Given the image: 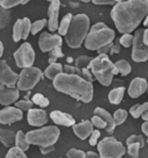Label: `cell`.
<instances>
[{
	"instance_id": "obj_1",
	"label": "cell",
	"mask_w": 148,
	"mask_h": 158,
	"mask_svg": "<svg viewBox=\"0 0 148 158\" xmlns=\"http://www.w3.org/2000/svg\"><path fill=\"white\" fill-rule=\"evenodd\" d=\"M148 14V0H125L116 3L111 19L121 34H129L137 28Z\"/></svg>"
},
{
	"instance_id": "obj_2",
	"label": "cell",
	"mask_w": 148,
	"mask_h": 158,
	"mask_svg": "<svg viewBox=\"0 0 148 158\" xmlns=\"http://www.w3.org/2000/svg\"><path fill=\"white\" fill-rule=\"evenodd\" d=\"M53 86L59 92L65 93L83 103L93 99V85L78 75L62 73L53 80Z\"/></svg>"
},
{
	"instance_id": "obj_3",
	"label": "cell",
	"mask_w": 148,
	"mask_h": 158,
	"mask_svg": "<svg viewBox=\"0 0 148 158\" xmlns=\"http://www.w3.org/2000/svg\"><path fill=\"white\" fill-rule=\"evenodd\" d=\"M90 31V19L87 14H77L72 18L67 34L65 35V41L72 49H78L84 42Z\"/></svg>"
},
{
	"instance_id": "obj_4",
	"label": "cell",
	"mask_w": 148,
	"mask_h": 158,
	"mask_svg": "<svg viewBox=\"0 0 148 158\" xmlns=\"http://www.w3.org/2000/svg\"><path fill=\"white\" fill-rule=\"evenodd\" d=\"M89 69L97 79V81L105 87L110 86L113 76L119 74L115 64L109 60L107 54H100L94 57L90 63Z\"/></svg>"
},
{
	"instance_id": "obj_5",
	"label": "cell",
	"mask_w": 148,
	"mask_h": 158,
	"mask_svg": "<svg viewBox=\"0 0 148 158\" xmlns=\"http://www.w3.org/2000/svg\"><path fill=\"white\" fill-rule=\"evenodd\" d=\"M116 37L115 31L109 28L106 24L98 22L90 28L87 38L84 40V47L88 50L97 51L100 48L113 41Z\"/></svg>"
},
{
	"instance_id": "obj_6",
	"label": "cell",
	"mask_w": 148,
	"mask_h": 158,
	"mask_svg": "<svg viewBox=\"0 0 148 158\" xmlns=\"http://www.w3.org/2000/svg\"><path fill=\"white\" fill-rule=\"evenodd\" d=\"M60 129L56 126H48L40 129L31 130L27 132L26 138L29 144L38 145V146H49L54 145L60 138Z\"/></svg>"
},
{
	"instance_id": "obj_7",
	"label": "cell",
	"mask_w": 148,
	"mask_h": 158,
	"mask_svg": "<svg viewBox=\"0 0 148 158\" xmlns=\"http://www.w3.org/2000/svg\"><path fill=\"white\" fill-rule=\"evenodd\" d=\"M101 158H122L126 149L120 141L113 136L104 138L97 144Z\"/></svg>"
},
{
	"instance_id": "obj_8",
	"label": "cell",
	"mask_w": 148,
	"mask_h": 158,
	"mask_svg": "<svg viewBox=\"0 0 148 158\" xmlns=\"http://www.w3.org/2000/svg\"><path fill=\"white\" fill-rule=\"evenodd\" d=\"M43 73L38 67H27L23 68L21 74L18 75V89L21 91H29L41 80Z\"/></svg>"
},
{
	"instance_id": "obj_9",
	"label": "cell",
	"mask_w": 148,
	"mask_h": 158,
	"mask_svg": "<svg viewBox=\"0 0 148 158\" xmlns=\"http://www.w3.org/2000/svg\"><path fill=\"white\" fill-rule=\"evenodd\" d=\"M14 61H15L18 67L20 68H27L31 67L35 62V51L33 47L28 42H24L13 54Z\"/></svg>"
},
{
	"instance_id": "obj_10",
	"label": "cell",
	"mask_w": 148,
	"mask_h": 158,
	"mask_svg": "<svg viewBox=\"0 0 148 158\" xmlns=\"http://www.w3.org/2000/svg\"><path fill=\"white\" fill-rule=\"evenodd\" d=\"M132 48V60L137 63L148 60V46L144 42V29H137L134 35Z\"/></svg>"
},
{
	"instance_id": "obj_11",
	"label": "cell",
	"mask_w": 148,
	"mask_h": 158,
	"mask_svg": "<svg viewBox=\"0 0 148 158\" xmlns=\"http://www.w3.org/2000/svg\"><path fill=\"white\" fill-rule=\"evenodd\" d=\"M62 44L63 39L61 35H51L47 31L42 33L38 40V44L42 52H50L56 47H62Z\"/></svg>"
},
{
	"instance_id": "obj_12",
	"label": "cell",
	"mask_w": 148,
	"mask_h": 158,
	"mask_svg": "<svg viewBox=\"0 0 148 158\" xmlns=\"http://www.w3.org/2000/svg\"><path fill=\"white\" fill-rule=\"evenodd\" d=\"M18 75L11 69L5 60H0V84L8 87L18 85Z\"/></svg>"
},
{
	"instance_id": "obj_13",
	"label": "cell",
	"mask_w": 148,
	"mask_h": 158,
	"mask_svg": "<svg viewBox=\"0 0 148 158\" xmlns=\"http://www.w3.org/2000/svg\"><path fill=\"white\" fill-rule=\"evenodd\" d=\"M23 119V110L15 106H7L0 110V123L10 125Z\"/></svg>"
},
{
	"instance_id": "obj_14",
	"label": "cell",
	"mask_w": 148,
	"mask_h": 158,
	"mask_svg": "<svg viewBox=\"0 0 148 158\" xmlns=\"http://www.w3.org/2000/svg\"><path fill=\"white\" fill-rule=\"evenodd\" d=\"M20 98V90L15 87H8L0 84V104L3 106H9L15 103Z\"/></svg>"
},
{
	"instance_id": "obj_15",
	"label": "cell",
	"mask_w": 148,
	"mask_h": 158,
	"mask_svg": "<svg viewBox=\"0 0 148 158\" xmlns=\"http://www.w3.org/2000/svg\"><path fill=\"white\" fill-rule=\"evenodd\" d=\"M27 121L34 127H42L48 123V114L41 108H31L27 113Z\"/></svg>"
},
{
	"instance_id": "obj_16",
	"label": "cell",
	"mask_w": 148,
	"mask_h": 158,
	"mask_svg": "<svg viewBox=\"0 0 148 158\" xmlns=\"http://www.w3.org/2000/svg\"><path fill=\"white\" fill-rule=\"evenodd\" d=\"M61 2L60 0H53L50 2V6L48 8V28L50 31H55L59 29V13Z\"/></svg>"
},
{
	"instance_id": "obj_17",
	"label": "cell",
	"mask_w": 148,
	"mask_h": 158,
	"mask_svg": "<svg viewBox=\"0 0 148 158\" xmlns=\"http://www.w3.org/2000/svg\"><path fill=\"white\" fill-rule=\"evenodd\" d=\"M148 89V82L145 78L136 77L130 82V86L128 88V93L131 98L136 99V98L143 95Z\"/></svg>"
},
{
	"instance_id": "obj_18",
	"label": "cell",
	"mask_w": 148,
	"mask_h": 158,
	"mask_svg": "<svg viewBox=\"0 0 148 158\" xmlns=\"http://www.w3.org/2000/svg\"><path fill=\"white\" fill-rule=\"evenodd\" d=\"M50 118L55 125L64 126V127H72L76 123L75 118L70 114L61 112V110H53L50 114Z\"/></svg>"
},
{
	"instance_id": "obj_19",
	"label": "cell",
	"mask_w": 148,
	"mask_h": 158,
	"mask_svg": "<svg viewBox=\"0 0 148 158\" xmlns=\"http://www.w3.org/2000/svg\"><path fill=\"white\" fill-rule=\"evenodd\" d=\"M93 127L94 126L90 120H83L79 123H75L72 126V131L80 140H85L93 132Z\"/></svg>"
},
{
	"instance_id": "obj_20",
	"label": "cell",
	"mask_w": 148,
	"mask_h": 158,
	"mask_svg": "<svg viewBox=\"0 0 148 158\" xmlns=\"http://www.w3.org/2000/svg\"><path fill=\"white\" fill-rule=\"evenodd\" d=\"M94 115H97L100 116L103 120L106 123V132L107 133H113L115 131V128H116V123L115 120H113V116H111L110 113L107 112L106 110L102 107H96L94 110Z\"/></svg>"
},
{
	"instance_id": "obj_21",
	"label": "cell",
	"mask_w": 148,
	"mask_h": 158,
	"mask_svg": "<svg viewBox=\"0 0 148 158\" xmlns=\"http://www.w3.org/2000/svg\"><path fill=\"white\" fill-rule=\"evenodd\" d=\"M16 132L9 129L0 128V143H2L6 147H12L15 144Z\"/></svg>"
},
{
	"instance_id": "obj_22",
	"label": "cell",
	"mask_w": 148,
	"mask_h": 158,
	"mask_svg": "<svg viewBox=\"0 0 148 158\" xmlns=\"http://www.w3.org/2000/svg\"><path fill=\"white\" fill-rule=\"evenodd\" d=\"M63 70H64L63 65H62L61 63L55 62V63H53V64H50V65L46 68V70H44L43 74L48 79H50V80H54V79L56 78L60 74L63 73Z\"/></svg>"
},
{
	"instance_id": "obj_23",
	"label": "cell",
	"mask_w": 148,
	"mask_h": 158,
	"mask_svg": "<svg viewBox=\"0 0 148 158\" xmlns=\"http://www.w3.org/2000/svg\"><path fill=\"white\" fill-rule=\"evenodd\" d=\"M124 87H118V88H115L109 92L108 94V100L111 104L113 105H118L122 102L124 98Z\"/></svg>"
},
{
	"instance_id": "obj_24",
	"label": "cell",
	"mask_w": 148,
	"mask_h": 158,
	"mask_svg": "<svg viewBox=\"0 0 148 158\" xmlns=\"http://www.w3.org/2000/svg\"><path fill=\"white\" fill-rule=\"evenodd\" d=\"M72 18H74V16H72V13H67L63 19H62L61 23H60V25H59V29H57V31H59V35L65 36L66 34H67Z\"/></svg>"
},
{
	"instance_id": "obj_25",
	"label": "cell",
	"mask_w": 148,
	"mask_h": 158,
	"mask_svg": "<svg viewBox=\"0 0 148 158\" xmlns=\"http://www.w3.org/2000/svg\"><path fill=\"white\" fill-rule=\"evenodd\" d=\"M29 142L27 141L26 134L23 131L16 132V138H15V146L21 148L22 151H27L29 148Z\"/></svg>"
},
{
	"instance_id": "obj_26",
	"label": "cell",
	"mask_w": 148,
	"mask_h": 158,
	"mask_svg": "<svg viewBox=\"0 0 148 158\" xmlns=\"http://www.w3.org/2000/svg\"><path fill=\"white\" fill-rule=\"evenodd\" d=\"M115 66L118 69V72H119V74H121L122 76H128L131 73V70H132L130 63L128 61H125V60H119V61H117L115 63Z\"/></svg>"
},
{
	"instance_id": "obj_27",
	"label": "cell",
	"mask_w": 148,
	"mask_h": 158,
	"mask_svg": "<svg viewBox=\"0 0 148 158\" xmlns=\"http://www.w3.org/2000/svg\"><path fill=\"white\" fill-rule=\"evenodd\" d=\"M11 21V12L0 6V29L5 28Z\"/></svg>"
},
{
	"instance_id": "obj_28",
	"label": "cell",
	"mask_w": 148,
	"mask_h": 158,
	"mask_svg": "<svg viewBox=\"0 0 148 158\" xmlns=\"http://www.w3.org/2000/svg\"><path fill=\"white\" fill-rule=\"evenodd\" d=\"M148 108V102H145L143 104H135L130 108V114L133 118H138L143 115V113Z\"/></svg>"
},
{
	"instance_id": "obj_29",
	"label": "cell",
	"mask_w": 148,
	"mask_h": 158,
	"mask_svg": "<svg viewBox=\"0 0 148 158\" xmlns=\"http://www.w3.org/2000/svg\"><path fill=\"white\" fill-rule=\"evenodd\" d=\"M22 33H23V20L22 19H18V20H16L15 24L13 26L12 38H13L14 42H18L22 39Z\"/></svg>"
},
{
	"instance_id": "obj_30",
	"label": "cell",
	"mask_w": 148,
	"mask_h": 158,
	"mask_svg": "<svg viewBox=\"0 0 148 158\" xmlns=\"http://www.w3.org/2000/svg\"><path fill=\"white\" fill-rule=\"evenodd\" d=\"M31 101L34 102V104L40 106V107H47V106H49V104H50V101H49L48 98H46L43 94H41V93H36V94H34Z\"/></svg>"
},
{
	"instance_id": "obj_31",
	"label": "cell",
	"mask_w": 148,
	"mask_h": 158,
	"mask_svg": "<svg viewBox=\"0 0 148 158\" xmlns=\"http://www.w3.org/2000/svg\"><path fill=\"white\" fill-rule=\"evenodd\" d=\"M6 158H27V156L24 151H22V149L18 148V147L14 146V147H11V148L8 151L7 155H6Z\"/></svg>"
},
{
	"instance_id": "obj_32",
	"label": "cell",
	"mask_w": 148,
	"mask_h": 158,
	"mask_svg": "<svg viewBox=\"0 0 148 158\" xmlns=\"http://www.w3.org/2000/svg\"><path fill=\"white\" fill-rule=\"evenodd\" d=\"M92 60H93L92 57L87 56V55H80V56H78L76 59L75 64H76L77 67L80 68V69H82V68H89V65Z\"/></svg>"
},
{
	"instance_id": "obj_33",
	"label": "cell",
	"mask_w": 148,
	"mask_h": 158,
	"mask_svg": "<svg viewBox=\"0 0 148 158\" xmlns=\"http://www.w3.org/2000/svg\"><path fill=\"white\" fill-rule=\"evenodd\" d=\"M126 117H128V112L124 110H117L113 114V120H115L116 126H120L126 120Z\"/></svg>"
},
{
	"instance_id": "obj_34",
	"label": "cell",
	"mask_w": 148,
	"mask_h": 158,
	"mask_svg": "<svg viewBox=\"0 0 148 158\" xmlns=\"http://www.w3.org/2000/svg\"><path fill=\"white\" fill-rule=\"evenodd\" d=\"M46 25H48V20H46V19H41V20H38L36 22L31 23V35H37Z\"/></svg>"
},
{
	"instance_id": "obj_35",
	"label": "cell",
	"mask_w": 148,
	"mask_h": 158,
	"mask_svg": "<svg viewBox=\"0 0 148 158\" xmlns=\"http://www.w3.org/2000/svg\"><path fill=\"white\" fill-rule=\"evenodd\" d=\"M133 40H134V36H132L130 33L123 34V35L119 38L120 44H121L122 47H124V48H130L131 46H133Z\"/></svg>"
},
{
	"instance_id": "obj_36",
	"label": "cell",
	"mask_w": 148,
	"mask_h": 158,
	"mask_svg": "<svg viewBox=\"0 0 148 158\" xmlns=\"http://www.w3.org/2000/svg\"><path fill=\"white\" fill-rule=\"evenodd\" d=\"M142 147V145L139 143H132V144L128 145V154L132 158H138L139 156V148Z\"/></svg>"
},
{
	"instance_id": "obj_37",
	"label": "cell",
	"mask_w": 148,
	"mask_h": 158,
	"mask_svg": "<svg viewBox=\"0 0 148 158\" xmlns=\"http://www.w3.org/2000/svg\"><path fill=\"white\" fill-rule=\"evenodd\" d=\"M34 105V102L33 101H29V100H21V101H18L14 103V106L18 108H20L21 110H27L28 112Z\"/></svg>"
},
{
	"instance_id": "obj_38",
	"label": "cell",
	"mask_w": 148,
	"mask_h": 158,
	"mask_svg": "<svg viewBox=\"0 0 148 158\" xmlns=\"http://www.w3.org/2000/svg\"><path fill=\"white\" fill-rule=\"evenodd\" d=\"M31 31V22L28 18L23 19V33H22V39H27L28 35Z\"/></svg>"
},
{
	"instance_id": "obj_39",
	"label": "cell",
	"mask_w": 148,
	"mask_h": 158,
	"mask_svg": "<svg viewBox=\"0 0 148 158\" xmlns=\"http://www.w3.org/2000/svg\"><path fill=\"white\" fill-rule=\"evenodd\" d=\"M23 0H0V6L5 9L10 10L11 8H14L18 5H22Z\"/></svg>"
},
{
	"instance_id": "obj_40",
	"label": "cell",
	"mask_w": 148,
	"mask_h": 158,
	"mask_svg": "<svg viewBox=\"0 0 148 158\" xmlns=\"http://www.w3.org/2000/svg\"><path fill=\"white\" fill-rule=\"evenodd\" d=\"M64 73L66 74H72V75H78V76L82 77L83 78V74H82V69L78 68L76 65L75 66H72V65H65L64 66Z\"/></svg>"
},
{
	"instance_id": "obj_41",
	"label": "cell",
	"mask_w": 148,
	"mask_h": 158,
	"mask_svg": "<svg viewBox=\"0 0 148 158\" xmlns=\"http://www.w3.org/2000/svg\"><path fill=\"white\" fill-rule=\"evenodd\" d=\"M132 143H139L142 145V147L145 145V140L142 135H137V134H133V135L129 136L126 139V145H130Z\"/></svg>"
},
{
	"instance_id": "obj_42",
	"label": "cell",
	"mask_w": 148,
	"mask_h": 158,
	"mask_svg": "<svg viewBox=\"0 0 148 158\" xmlns=\"http://www.w3.org/2000/svg\"><path fill=\"white\" fill-rule=\"evenodd\" d=\"M68 158H85V153L81 149L77 148H70L67 152Z\"/></svg>"
},
{
	"instance_id": "obj_43",
	"label": "cell",
	"mask_w": 148,
	"mask_h": 158,
	"mask_svg": "<svg viewBox=\"0 0 148 158\" xmlns=\"http://www.w3.org/2000/svg\"><path fill=\"white\" fill-rule=\"evenodd\" d=\"M91 123L94 127L98 128V129H105V128H106V123H105L100 116H97V115H94V116L92 117Z\"/></svg>"
},
{
	"instance_id": "obj_44",
	"label": "cell",
	"mask_w": 148,
	"mask_h": 158,
	"mask_svg": "<svg viewBox=\"0 0 148 158\" xmlns=\"http://www.w3.org/2000/svg\"><path fill=\"white\" fill-rule=\"evenodd\" d=\"M100 136H101V132L98 131V130H93V132H92L91 135H90V140H89L90 145H91V146L97 145V140Z\"/></svg>"
},
{
	"instance_id": "obj_45",
	"label": "cell",
	"mask_w": 148,
	"mask_h": 158,
	"mask_svg": "<svg viewBox=\"0 0 148 158\" xmlns=\"http://www.w3.org/2000/svg\"><path fill=\"white\" fill-rule=\"evenodd\" d=\"M49 53H50V56L56 57V59H59V57H63V56H64V53H63V51H62V48H61V47H56V48H54L53 50H51Z\"/></svg>"
},
{
	"instance_id": "obj_46",
	"label": "cell",
	"mask_w": 148,
	"mask_h": 158,
	"mask_svg": "<svg viewBox=\"0 0 148 158\" xmlns=\"http://www.w3.org/2000/svg\"><path fill=\"white\" fill-rule=\"evenodd\" d=\"M82 74H83V78L85 79V80H88V81L92 82L94 80L93 76H92V72L89 69V68H82Z\"/></svg>"
},
{
	"instance_id": "obj_47",
	"label": "cell",
	"mask_w": 148,
	"mask_h": 158,
	"mask_svg": "<svg viewBox=\"0 0 148 158\" xmlns=\"http://www.w3.org/2000/svg\"><path fill=\"white\" fill-rule=\"evenodd\" d=\"M113 42H110V44H106V46L102 47V48H100L97 50L98 54H108V53H110V50H111V47H113Z\"/></svg>"
},
{
	"instance_id": "obj_48",
	"label": "cell",
	"mask_w": 148,
	"mask_h": 158,
	"mask_svg": "<svg viewBox=\"0 0 148 158\" xmlns=\"http://www.w3.org/2000/svg\"><path fill=\"white\" fill-rule=\"evenodd\" d=\"M92 2L94 5L102 6V5H115L116 1L115 0H92Z\"/></svg>"
},
{
	"instance_id": "obj_49",
	"label": "cell",
	"mask_w": 148,
	"mask_h": 158,
	"mask_svg": "<svg viewBox=\"0 0 148 158\" xmlns=\"http://www.w3.org/2000/svg\"><path fill=\"white\" fill-rule=\"evenodd\" d=\"M54 151V145H49V146H40V153L46 155V154H49L51 152Z\"/></svg>"
},
{
	"instance_id": "obj_50",
	"label": "cell",
	"mask_w": 148,
	"mask_h": 158,
	"mask_svg": "<svg viewBox=\"0 0 148 158\" xmlns=\"http://www.w3.org/2000/svg\"><path fill=\"white\" fill-rule=\"evenodd\" d=\"M120 42H117V44H113V47H111V50H110V53L111 54H115V53H119L120 52Z\"/></svg>"
},
{
	"instance_id": "obj_51",
	"label": "cell",
	"mask_w": 148,
	"mask_h": 158,
	"mask_svg": "<svg viewBox=\"0 0 148 158\" xmlns=\"http://www.w3.org/2000/svg\"><path fill=\"white\" fill-rule=\"evenodd\" d=\"M85 158H101L100 154H96L94 152H88L85 153Z\"/></svg>"
},
{
	"instance_id": "obj_52",
	"label": "cell",
	"mask_w": 148,
	"mask_h": 158,
	"mask_svg": "<svg viewBox=\"0 0 148 158\" xmlns=\"http://www.w3.org/2000/svg\"><path fill=\"white\" fill-rule=\"evenodd\" d=\"M142 131H143L144 134H146V135L148 136V120L145 121V123L142 125Z\"/></svg>"
},
{
	"instance_id": "obj_53",
	"label": "cell",
	"mask_w": 148,
	"mask_h": 158,
	"mask_svg": "<svg viewBox=\"0 0 148 158\" xmlns=\"http://www.w3.org/2000/svg\"><path fill=\"white\" fill-rule=\"evenodd\" d=\"M144 42L148 46V28L144 29Z\"/></svg>"
},
{
	"instance_id": "obj_54",
	"label": "cell",
	"mask_w": 148,
	"mask_h": 158,
	"mask_svg": "<svg viewBox=\"0 0 148 158\" xmlns=\"http://www.w3.org/2000/svg\"><path fill=\"white\" fill-rule=\"evenodd\" d=\"M141 117H142V118H143V119H144V120H145V121H147V120H148V108H147V110H145V112L143 113V115H142Z\"/></svg>"
},
{
	"instance_id": "obj_55",
	"label": "cell",
	"mask_w": 148,
	"mask_h": 158,
	"mask_svg": "<svg viewBox=\"0 0 148 158\" xmlns=\"http://www.w3.org/2000/svg\"><path fill=\"white\" fill-rule=\"evenodd\" d=\"M2 54H3V44H2V42H1V40H0V59H1Z\"/></svg>"
},
{
	"instance_id": "obj_56",
	"label": "cell",
	"mask_w": 148,
	"mask_h": 158,
	"mask_svg": "<svg viewBox=\"0 0 148 158\" xmlns=\"http://www.w3.org/2000/svg\"><path fill=\"white\" fill-rule=\"evenodd\" d=\"M56 57H53V56H49V63L50 64H53V63H55L56 62Z\"/></svg>"
},
{
	"instance_id": "obj_57",
	"label": "cell",
	"mask_w": 148,
	"mask_h": 158,
	"mask_svg": "<svg viewBox=\"0 0 148 158\" xmlns=\"http://www.w3.org/2000/svg\"><path fill=\"white\" fill-rule=\"evenodd\" d=\"M144 26L148 27V14H147V15H146L145 20H144Z\"/></svg>"
},
{
	"instance_id": "obj_58",
	"label": "cell",
	"mask_w": 148,
	"mask_h": 158,
	"mask_svg": "<svg viewBox=\"0 0 148 158\" xmlns=\"http://www.w3.org/2000/svg\"><path fill=\"white\" fill-rule=\"evenodd\" d=\"M31 0H23V2H22V5H26V3H28Z\"/></svg>"
},
{
	"instance_id": "obj_59",
	"label": "cell",
	"mask_w": 148,
	"mask_h": 158,
	"mask_svg": "<svg viewBox=\"0 0 148 158\" xmlns=\"http://www.w3.org/2000/svg\"><path fill=\"white\" fill-rule=\"evenodd\" d=\"M116 3H119V2H123V1H125V0H115Z\"/></svg>"
},
{
	"instance_id": "obj_60",
	"label": "cell",
	"mask_w": 148,
	"mask_h": 158,
	"mask_svg": "<svg viewBox=\"0 0 148 158\" xmlns=\"http://www.w3.org/2000/svg\"><path fill=\"white\" fill-rule=\"evenodd\" d=\"M80 1H82V2H90L91 0H80Z\"/></svg>"
},
{
	"instance_id": "obj_61",
	"label": "cell",
	"mask_w": 148,
	"mask_h": 158,
	"mask_svg": "<svg viewBox=\"0 0 148 158\" xmlns=\"http://www.w3.org/2000/svg\"><path fill=\"white\" fill-rule=\"evenodd\" d=\"M47 1H49V2H52L53 0H47Z\"/></svg>"
},
{
	"instance_id": "obj_62",
	"label": "cell",
	"mask_w": 148,
	"mask_h": 158,
	"mask_svg": "<svg viewBox=\"0 0 148 158\" xmlns=\"http://www.w3.org/2000/svg\"><path fill=\"white\" fill-rule=\"evenodd\" d=\"M147 92H148V89H147Z\"/></svg>"
},
{
	"instance_id": "obj_63",
	"label": "cell",
	"mask_w": 148,
	"mask_h": 158,
	"mask_svg": "<svg viewBox=\"0 0 148 158\" xmlns=\"http://www.w3.org/2000/svg\"><path fill=\"white\" fill-rule=\"evenodd\" d=\"M147 143H148V140H147Z\"/></svg>"
}]
</instances>
